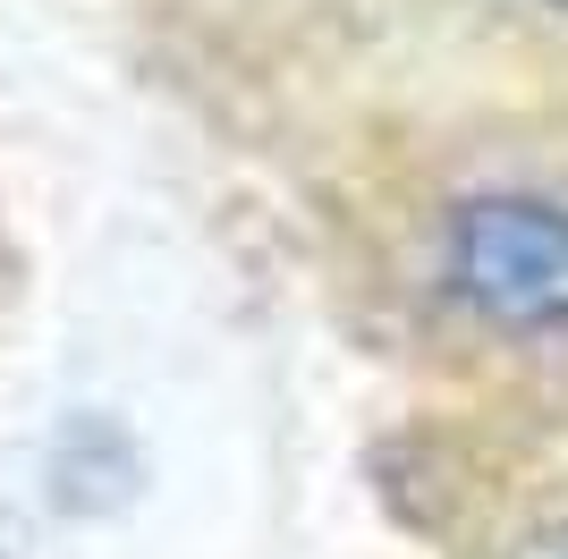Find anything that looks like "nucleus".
Instances as JSON below:
<instances>
[{
  "instance_id": "obj_2",
  "label": "nucleus",
  "mask_w": 568,
  "mask_h": 559,
  "mask_svg": "<svg viewBox=\"0 0 568 559\" xmlns=\"http://www.w3.org/2000/svg\"><path fill=\"white\" fill-rule=\"evenodd\" d=\"M0 559H9V551H0Z\"/></svg>"
},
{
  "instance_id": "obj_1",
  "label": "nucleus",
  "mask_w": 568,
  "mask_h": 559,
  "mask_svg": "<svg viewBox=\"0 0 568 559\" xmlns=\"http://www.w3.org/2000/svg\"><path fill=\"white\" fill-rule=\"evenodd\" d=\"M450 288L500 331L568 323V212L535 195H484L450 221Z\"/></svg>"
},
{
  "instance_id": "obj_3",
  "label": "nucleus",
  "mask_w": 568,
  "mask_h": 559,
  "mask_svg": "<svg viewBox=\"0 0 568 559\" xmlns=\"http://www.w3.org/2000/svg\"><path fill=\"white\" fill-rule=\"evenodd\" d=\"M560 9H568V0H560Z\"/></svg>"
}]
</instances>
